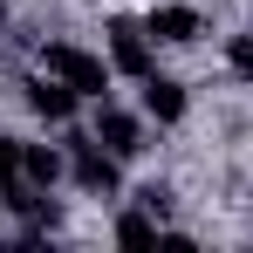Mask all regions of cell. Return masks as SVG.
Returning <instances> with one entry per match:
<instances>
[{"instance_id": "cell-11", "label": "cell", "mask_w": 253, "mask_h": 253, "mask_svg": "<svg viewBox=\"0 0 253 253\" xmlns=\"http://www.w3.org/2000/svg\"><path fill=\"white\" fill-rule=\"evenodd\" d=\"M137 206H144V212H158V219H165V212H171V192H165V185H144V192H137Z\"/></svg>"}, {"instance_id": "cell-9", "label": "cell", "mask_w": 253, "mask_h": 253, "mask_svg": "<svg viewBox=\"0 0 253 253\" xmlns=\"http://www.w3.org/2000/svg\"><path fill=\"white\" fill-rule=\"evenodd\" d=\"M117 240H124V247H151V240H158V212H124V219H117Z\"/></svg>"}, {"instance_id": "cell-2", "label": "cell", "mask_w": 253, "mask_h": 253, "mask_svg": "<svg viewBox=\"0 0 253 253\" xmlns=\"http://www.w3.org/2000/svg\"><path fill=\"white\" fill-rule=\"evenodd\" d=\"M117 165H124L117 151H103L96 137H76V130H69V171H76L83 192H103V199H110V192H117Z\"/></svg>"}, {"instance_id": "cell-1", "label": "cell", "mask_w": 253, "mask_h": 253, "mask_svg": "<svg viewBox=\"0 0 253 253\" xmlns=\"http://www.w3.org/2000/svg\"><path fill=\"white\" fill-rule=\"evenodd\" d=\"M48 76H62L76 96H96V103H110V62H103V55H83V48L55 42V48H48Z\"/></svg>"}, {"instance_id": "cell-10", "label": "cell", "mask_w": 253, "mask_h": 253, "mask_svg": "<svg viewBox=\"0 0 253 253\" xmlns=\"http://www.w3.org/2000/svg\"><path fill=\"white\" fill-rule=\"evenodd\" d=\"M21 151H28L21 137H0V192H7V185H21Z\"/></svg>"}, {"instance_id": "cell-12", "label": "cell", "mask_w": 253, "mask_h": 253, "mask_svg": "<svg viewBox=\"0 0 253 253\" xmlns=\"http://www.w3.org/2000/svg\"><path fill=\"white\" fill-rule=\"evenodd\" d=\"M233 69H240V76H253V35H240V42H233Z\"/></svg>"}, {"instance_id": "cell-6", "label": "cell", "mask_w": 253, "mask_h": 253, "mask_svg": "<svg viewBox=\"0 0 253 253\" xmlns=\"http://www.w3.org/2000/svg\"><path fill=\"white\" fill-rule=\"evenodd\" d=\"M144 117L178 124V117H185V83H171V76H144Z\"/></svg>"}, {"instance_id": "cell-7", "label": "cell", "mask_w": 253, "mask_h": 253, "mask_svg": "<svg viewBox=\"0 0 253 253\" xmlns=\"http://www.w3.org/2000/svg\"><path fill=\"white\" fill-rule=\"evenodd\" d=\"M144 28H151V42H199V14L178 7V0H171V7H151Z\"/></svg>"}, {"instance_id": "cell-13", "label": "cell", "mask_w": 253, "mask_h": 253, "mask_svg": "<svg viewBox=\"0 0 253 253\" xmlns=\"http://www.w3.org/2000/svg\"><path fill=\"white\" fill-rule=\"evenodd\" d=\"M0 21H7V7H0Z\"/></svg>"}, {"instance_id": "cell-3", "label": "cell", "mask_w": 253, "mask_h": 253, "mask_svg": "<svg viewBox=\"0 0 253 253\" xmlns=\"http://www.w3.org/2000/svg\"><path fill=\"white\" fill-rule=\"evenodd\" d=\"M110 69L117 76H151V28L144 21H110Z\"/></svg>"}, {"instance_id": "cell-4", "label": "cell", "mask_w": 253, "mask_h": 253, "mask_svg": "<svg viewBox=\"0 0 253 253\" xmlns=\"http://www.w3.org/2000/svg\"><path fill=\"white\" fill-rule=\"evenodd\" d=\"M76 103H83V96L62 83V76H35V83H28V110H35L42 124H69V117H76Z\"/></svg>"}, {"instance_id": "cell-5", "label": "cell", "mask_w": 253, "mask_h": 253, "mask_svg": "<svg viewBox=\"0 0 253 253\" xmlns=\"http://www.w3.org/2000/svg\"><path fill=\"white\" fill-rule=\"evenodd\" d=\"M96 144L117 151V158H137V151H144V124H137L130 110H110V103H103V110H96Z\"/></svg>"}, {"instance_id": "cell-8", "label": "cell", "mask_w": 253, "mask_h": 253, "mask_svg": "<svg viewBox=\"0 0 253 253\" xmlns=\"http://www.w3.org/2000/svg\"><path fill=\"white\" fill-rule=\"evenodd\" d=\"M21 178L48 192V185L62 178V151H48V144H28V151H21Z\"/></svg>"}]
</instances>
